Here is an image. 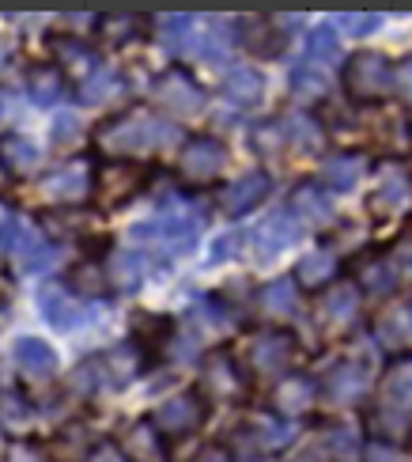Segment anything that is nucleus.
I'll return each instance as SVG.
<instances>
[{"label": "nucleus", "instance_id": "1a4fd4ad", "mask_svg": "<svg viewBox=\"0 0 412 462\" xmlns=\"http://www.w3.org/2000/svg\"><path fill=\"white\" fill-rule=\"evenodd\" d=\"M42 189H46V198H53L57 205H80L91 189H95V171L87 167V163H65V167H57L53 175H46V182H42Z\"/></svg>", "mask_w": 412, "mask_h": 462}, {"label": "nucleus", "instance_id": "4be33fe9", "mask_svg": "<svg viewBox=\"0 0 412 462\" xmlns=\"http://www.w3.org/2000/svg\"><path fill=\"white\" fill-rule=\"evenodd\" d=\"M250 432H253V439H258L261 451H280L296 439V425H291L288 417H277V413H261L250 425Z\"/></svg>", "mask_w": 412, "mask_h": 462}, {"label": "nucleus", "instance_id": "c9c22d12", "mask_svg": "<svg viewBox=\"0 0 412 462\" xmlns=\"http://www.w3.org/2000/svg\"><path fill=\"white\" fill-rule=\"evenodd\" d=\"M53 53H57V61H61L65 69H87L95 65L99 57H95V50H87V42H80V38H53ZM99 69V65H95Z\"/></svg>", "mask_w": 412, "mask_h": 462}, {"label": "nucleus", "instance_id": "f704fd0d", "mask_svg": "<svg viewBox=\"0 0 412 462\" xmlns=\"http://www.w3.org/2000/svg\"><path fill=\"white\" fill-rule=\"evenodd\" d=\"M19 265L27 269V273H38V269H46L50 262H53V246L38 236L34 227H27V236H23V243H19Z\"/></svg>", "mask_w": 412, "mask_h": 462}, {"label": "nucleus", "instance_id": "49530a36", "mask_svg": "<svg viewBox=\"0 0 412 462\" xmlns=\"http://www.w3.org/2000/svg\"><path fill=\"white\" fill-rule=\"evenodd\" d=\"M193 319H197L205 330H220V326H227V319L231 315H224V307H220V300H201L197 307H193Z\"/></svg>", "mask_w": 412, "mask_h": 462}, {"label": "nucleus", "instance_id": "c85d7f7f", "mask_svg": "<svg viewBox=\"0 0 412 462\" xmlns=\"http://www.w3.org/2000/svg\"><path fill=\"white\" fill-rule=\"evenodd\" d=\"M34 420V410H31V398L19 394V391H5L0 394V425H5L12 436H23Z\"/></svg>", "mask_w": 412, "mask_h": 462}, {"label": "nucleus", "instance_id": "72a5a7b5", "mask_svg": "<svg viewBox=\"0 0 412 462\" xmlns=\"http://www.w3.org/2000/svg\"><path fill=\"white\" fill-rule=\"evenodd\" d=\"M125 448L136 455V462H155V458L163 455L160 432H155V425H148V420H136L133 432L125 436Z\"/></svg>", "mask_w": 412, "mask_h": 462}, {"label": "nucleus", "instance_id": "603ef678", "mask_svg": "<svg viewBox=\"0 0 412 462\" xmlns=\"http://www.w3.org/2000/svg\"><path fill=\"white\" fill-rule=\"evenodd\" d=\"M394 334L398 337H412V303H405L401 311H394Z\"/></svg>", "mask_w": 412, "mask_h": 462}, {"label": "nucleus", "instance_id": "3c124183", "mask_svg": "<svg viewBox=\"0 0 412 462\" xmlns=\"http://www.w3.org/2000/svg\"><path fill=\"white\" fill-rule=\"evenodd\" d=\"M8 462H50V455L38 448V444H15L8 451Z\"/></svg>", "mask_w": 412, "mask_h": 462}, {"label": "nucleus", "instance_id": "09e8293b", "mask_svg": "<svg viewBox=\"0 0 412 462\" xmlns=\"http://www.w3.org/2000/svg\"><path fill=\"white\" fill-rule=\"evenodd\" d=\"M389 262H394V269H398V277L412 284V243H408V239H405V243H401V246L394 250V258H389Z\"/></svg>", "mask_w": 412, "mask_h": 462}, {"label": "nucleus", "instance_id": "393cba45", "mask_svg": "<svg viewBox=\"0 0 412 462\" xmlns=\"http://www.w3.org/2000/svg\"><path fill=\"white\" fill-rule=\"evenodd\" d=\"M363 171H367L363 156H333V160H325V167H322V179H325L329 189H337V194H348V189H356V182H360Z\"/></svg>", "mask_w": 412, "mask_h": 462}, {"label": "nucleus", "instance_id": "f3484780", "mask_svg": "<svg viewBox=\"0 0 412 462\" xmlns=\"http://www.w3.org/2000/svg\"><path fill=\"white\" fill-rule=\"evenodd\" d=\"M224 95H227V103L234 106H253V103H261V95H265V80L253 69L246 65H234L227 69L224 76Z\"/></svg>", "mask_w": 412, "mask_h": 462}, {"label": "nucleus", "instance_id": "58836bf2", "mask_svg": "<svg viewBox=\"0 0 412 462\" xmlns=\"http://www.w3.org/2000/svg\"><path fill=\"white\" fill-rule=\"evenodd\" d=\"M99 383H103V360H87V364H80V368L69 375V387L80 394V398L99 391Z\"/></svg>", "mask_w": 412, "mask_h": 462}, {"label": "nucleus", "instance_id": "f257e3e1", "mask_svg": "<svg viewBox=\"0 0 412 462\" xmlns=\"http://www.w3.org/2000/svg\"><path fill=\"white\" fill-rule=\"evenodd\" d=\"M174 137H179V129H174L170 122H163L160 114L129 110V114H122V118L103 122L99 133H95V144H99L103 152H110L114 160H122V156H148V152L170 144Z\"/></svg>", "mask_w": 412, "mask_h": 462}, {"label": "nucleus", "instance_id": "2f4dec72", "mask_svg": "<svg viewBox=\"0 0 412 462\" xmlns=\"http://www.w3.org/2000/svg\"><path fill=\"white\" fill-rule=\"evenodd\" d=\"M394 284H398V269H394V262H389V258H371L360 269V288H367L371 296L394 292Z\"/></svg>", "mask_w": 412, "mask_h": 462}, {"label": "nucleus", "instance_id": "dca6fc26", "mask_svg": "<svg viewBox=\"0 0 412 462\" xmlns=\"http://www.w3.org/2000/svg\"><path fill=\"white\" fill-rule=\"evenodd\" d=\"M15 364L31 379H50L57 372V353L50 349L46 341H38V337H19L15 341Z\"/></svg>", "mask_w": 412, "mask_h": 462}, {"label": "nucleus", "instance_id": "f03ea898", "mask_svg": "<svg viewBox=\"0 0 412 462\" xmlns=\"http://www.w3.org/2000/svg\"><path fill=\"white\" fill-rule=\"evenodd\" d=\"M394 80H398V69L389 65V57L382 53H356L344 69V91L352 95L356 103H379L394 91Z\"/></svg>", "mask_w": 412, "mask_h": 462}, {"label": "nucleus", "instance_id": "e433bc0d", "mask_svg": "<svg viewBox=\"0 0 412 462\" xmlns=\"http://www.w3.org/2000/svg\"><path fill=\"white\" fill-rule=\"evenodd\" d=\"M307 53H310V61H322V65L337 61V57H341L337 31H333L329 23H325V27H314V31H310V38H307Z\"/></svg>", "mask_w": 412, "mask_h": 462}, {"label": "nucleus", "instance_id": "5701e85b", "mask_svg": "<svg viewBox=\"0 0 412 462\" xmlns=\"http://www.w3.org/2000/svg\"><path fill=\"white\" fill-rule=\"evenodd\" d=\"M125 91V76L117 69H91L87 80L80 84V99L84 103H110V99H122Z\"/></svg>", "mask_w": 412, "mask_h": 462}, {"label": "nucleus", "instance_id": "0eeeda50", "mask_svg": "<svg viewBox=\"0 0 412 462\" xmlns=\"http://www.w3.org/2000/svg\"><path fill=\"white\" fill-rule=\"evenodd\" d=\"M299 239H303L299 217H291V213H272L269 220L258 224V231H253V258L269 262V258H277L280 250L296 246Z\"/></svg>", "mask_w": 412, "mask_h": 462}, {"label": "nucleus", "instance_id": "a19ab883", "mask_svg": "<svg viewBox=\"0 0 412 462\" xmlns=\"http://www.w3.org/2000/svg\"><path fill=\"white\" fill-rule=\"evenodd\" d=\"M50 129H53V133H50L53 148H72L76 141L84 137V125H80V118H76V114H57Z\"/></svg>", "mask_w": 412, "mask_h": 462}, {"label": "nucleus", "instance_id": "ddd939ff", "mask_svg": "<svg viewBox=\"0 0 412 462\" xmlns=\"http://www.w3.org/2000/svg\"><path fill=\"white\" fill-rule=\"evenodd\" d=\"M38 307H42L46 322L53 326V330H72V326H80L84 319H91V311L84 303H76L69 288L61 284H46L42 292H38Z\"/></svg>", "mask_w": 412, "mask_h": 462}, {"label": "nucleus", "instance_id": "6ab92c4d", "mask_svg": "<svg viewBox=\"0 0 412 462\" xmlns=\"http://www.w3.org/2000/svg\"><path fill=\"white\" fill-rule=\"evenodd\" d=\"M367 391V368L363 364H341V368H333V375L325 379V394L333 402H341V406H348V402H356L360 394Z\"/></svg>", "mask_w": 412, "mask_h": 462}, {"label": "nucleus", "instance_id": "4468645a", "mask_svg": "<svg viewBox=\"0 0 412 462\" xmlns=\"http://www.w3.org/2000/svg\"><path fill=\"white\" fill-rule=\"evenodd\" d=\"M322 319L329 330H344L360 319V288L356 284H337L329 288V296L322 300Z\"/></svg>", "mask_w": 412, "mask_h": 462}, {"label": "nucleus", "instance_id": "423d86ee", "mask_svg": "<svg viewBox=\"0 0 412 462\" xmlns=\"http://www.w3.org/2000/svg\"><path fill=\"white\" fill-rule=\"evenodd\" d=\"M144 186V167L133 160H103L95 167V194L106 205H125L141 194Z\"/></svg>", "mask_w": 412, "mask_h": 462}, {"label": "nucleus", "instance_id": "9b49d317", "mask_svg": "<svg viewBox=\"0 0 412 462\" xmlns=\"http://www.w3.org/2000/svg\"><path fill=\"white\" fill-rule=\"evenodd\" d=\"M412 413V356H401L382 375V417L408 420Z\"/></svg>", "mask_w": 412, "mask_h": 462}, {"label": "nucleus", "instance_id": "cd10ccee", "mask_svg": "<svg viewBox=\"0 0 412 462\" xmlns=\"http://www.w3.org/2000/svg\"><path fill=\"white\" fill-rule=\"evenodd\" d=\"M405 189H408V182H405V175L398 167H389L386 175H382V182H379V189L371 194V213H379V217H389V213H398L401 208V201H405Z\"/></svg>", "mask_w": 412, "mask_h": 462}, {"label": "nucleus", "instance_id": "c03bdc74", "mask_svg": "<svg viewBox=\"0 0 412 462\" xmlns=\"http://www.w3.org/2000/svg\"><path fill=\"white\" fill-rule=\"evenodd\" d=\"M291 88H296L299 99H318V95L325 91V76L318 69H299L296 76H291Z\"/></svg>", "mask_w": 412, "mask_h": 462}, {"label": "nucleus", "instance_id": "20e7f679", "mask_svg": "<svg viewBox=\"0 0 412 462\" xmlns=\"http://www.w3.org/2000/svg\"><path fill=\"white\" fill-rule=\"evenodd\" d=\"M151 99L163 110H170L174 118H193L205 106V91L197 88V80L186 69H167L163 76H155L151 84Z\"/></svg>", "mask_w": 412, "mask_h": 462}, {"label": "nucleus", "instance_id": "c756f323", "mask_svg": "<svg viewBox=\"0 0 412 462\" xmlns=\"http://www.w3.org/2000/svg\"><path fill=\"white\" fill-rule=\"evenodd\" d=\"M299 303V284L296 277H277L261 288V307L269 315H291Z\"/></svg>", "mask_w": 412, "mask_h": 462}, {"label": "nucleus", "instance_id": "aec40b11", "mask_svg": "<svg viewBox=\"0 0 412 462\" xmlns=\"http://www.w3.org/2000/svg\"><path fill=\"white\" fill-rule=\"evenodd\" d=\"M291 205H296V217H299V220H310V224H329V220H333L329 189L314 186V182L296 186V194H291Z\"/></svg>", "mask_w": 412, "mask_h": 462}, {"label": "nucleus", "instance_id": "39448f33", "mask_svg": "<svg viewBox=\"0 0 412 462\" xmlns=\"http://www.w3.org/2000/svg\"><path fill=\"white\" fill-rule=\"evenodd\" d=\"M227 163V148L215 137H189L179 152V175L193 186H208Z\"/></svg>", "mask_w": 412, "mask_h": 462}, {"label": "nucleus", "instance_id": "864d4df0", "mask_svg": "<svg viewBox=\"0 0 412 462\" xmlns=\"http://www.w3.org/2000/svg\"><path fill=\"white\" fill-rule=\"evenodd\" d=\"M193 462H234V458H231V451H227L224 444H208Z\"/></svg>", "mask_w": 412, "mask_h": 462}, {"label": "nucleus", "instance_id": "37998d69", "mask_svg": "<svg viewBox=\"0 0 412 462\" xmlns=\"http://www.w3.org/2000/svg\"><path fill=\"white\" fill-rule=\"evenodd\" d=\"M284 133H288V141H296L299 148H318V141H322V133H318V125H314L310 118H303V114H296V118H284Z\"/></svg>", "mask_w": 412, "mask_h": 462}, {"label": "nucleus", "instance_id": "a18cd8bd", "mask_svg": "<svg viewBox=\"0 0 412 462\" xmlns=\"http://www.w3.org/2000/svg\"><path fill=\"white\" fill-rule=\"evenodd\" d=\"M23 236H27V224L19 217L0 220V254H15L19 243H23Z\"/></svg>", "mask_w": 412, "mask_h": 462}, {"label": "nucleus", "instance_id": "9d476101", "mask_svg": "<svg viewBox=\"0 0 412 462\" xmlns=\"http://www.w3.org/2000/svg\"><path fill=\"white\" fill-rule=\"evenodd\" d=\"M201 420H205V402L197 394H174L155 410L151 425L170 436H186L193 429H201Z\"/></svg>", "mask_w": 412, "mask_h": 462}, {"label": "nucleus", "instance_id": "a211bd4d", "mask_svg": "<svg viewBox=\"0 0 412 462\" xmlns=\"http://www.w3.org/2000/svg\"><path fill=\"white\" fill-rule=\"evenodd\" d=\"M337 269H341L337 254H333L329 246H322V250H310V254L299 258V265H296V281H299L303 288H325L333 277H337Z\"/></svg>", "mask_w": 412, "mask_h": 462}, {"label": "nucleus", "instance_id": "bb28decb", "mask_svg": "<svg viewBox=\"0 0 412 462\" xmlns=\"http://www.w3.org/2000/svg\"><path fill=\"white\" fill-rule=\"evenodd\" d=\"M193 27H197V19L193 15H186V12H170V15H163L160 19V42L170 50V53H186L189 46H197L193 42Z\"/></svg>", "mask_w": 412, "mask_h": 462}, {"label": "nucleus", "instance_id": "13d9d810", "mask_svg": "<svg viewBox=\"0 0 412 462\" xmlns=\"http://www.w3.org/2000/svg\"><path fill=\"white\" fill-rule=\"evenodd\" d=\"M5 110H8V95H5V91H0V114H5Z\"/></svg>", "mask_w": 412, "mask_h": 462}, {"label": "nucleus", "instance_id": "7c9ffc66", "mask_svg": "<svg viewBox=\"0 0 412 462\" xmlns=\"http://www.w3.org/2000/svg\"><path fill=\"white\" fill-rule=\"evenodd\" d=\"M231 23H224V19H208L205 31L197 34V53L205 57V61H224V53L231 50Z\"/></svg>", "mask_w": 412, "mask_h": 462}, {"label": "nucleus", "instance_id": "de8ad7c7", "mask_svg": "<svg viewBox=\"0 0 412 462\" xmlns=\"http://www.w3.org/2000/svg\"><path fill=\"white\" fill-rule=\"evenodd\" d=\"M243 243V231H227V236H220L212 243V254H208V265H220V262H227L231 254H234V246Z\"/></svg>", "mask_w": 412, "mask_h": 462}, {"label": "nucleus", "instance_id": "2eb2a0df", "mask_svg": "<svg viewBox=\"0 0 412 462\" xmlns=\"http://www.w3.org/2000/svg\"><path fill=\"white\" fill-rule=\"evenodd\" d=\"M250 360H253V368L265 372V375L284 372L288 360H291V337L288 334H261L258 341H253Z\"/></svg>", "mask_w": 412, "mask_h": 462}, {"label": "nucleus", "instance_id": "ea45409f", "mask_svg": "<svg viewBox=\"0 0 412 462\" xmlns=\"http://www.w3.org/2000/svg\"><path fill=\"white\" fill-rule=\"evenodd\" d=\"M69 284L76 288V292H87V296H103L106 292V284H103V269L99 265H76L72 273H69Z\"/></svg>", "mask_w": 412, "mask_h": 462}, {"label": "nucleus", "instance_id": "412c9836", "mask_svg": "<svg viewBox=\"0 0 412 462\" xmlns=\"http://www.w3.org/2000/svg\"><path fill=\"white\" fill-rule=\"evenodd\" d=\"M148 277V258L141 250H117L114 262H110V281L122 288V292H136Z\"/></svg>", "mask_w": 412, "mask_h": 462}, {"label": "nucleus", "instance_id": "79ce46f5", "mask_svg": "<svg viewBox=\"0 0 412 462\" xmlns=\"http://www.w3.org/2000/svg\"><path fill=\"white\" fill-rule=\"evenodd\" d=\"M382 23V15H356V12H344V15H337L333 19V27H337L341 34H348V38H363V34H371Z\"/></svg>", "mask_w": 412, "mask_h": 462}, {"label": "nucleus", "instance_id": "4c0bfd02", "mask_svg": "<svg viewBox=\"0 0 412 462\" xmlns=\"http://www.w3.org/2000/svg\"><path fill=\"white\" fill-rule=\"evenodd\" d=\"M57 458L61 462H84L87 458V432L80 425H69L57 439Z\"/></svg>", "mask_w": 412, "mask_h": 462}, {"label": "nucleus", "instance_id": "b1692460", "mask_svg": "<svg viewBox=\"0 0 412 462\" xmlns=\"http://www.w3.org/2000/svg\"><path fill=\"white\" fill-rule=\"evenodd\" d=\"M0 160H5L8 175H31L38 167V148L23 133H8V137H0Z\"/></svg>", "mask_w": 412, "mask_h": 462}, {"label": "nucleus", "instance_id": "a878e982", "mask_svg": "<svg viewBox=\"0 0 412 462\" xmlns=\"http://www.w3.org/2000/svg\"><path fill=\"white\" fill-rule=\"evenodd\" d=\"M27 95L38 103V106H50V103H57L65 95V80H61V72L57 69H50V65H31V72H27Z\"/></svg>", "mask_w": 412, "mask_h": 462}, {"label": "nucleus", "instance_id": "4d7b16f0", "mask_svg": "<svg viewBox=\"0 0 412 462\" xmlns=\"http://www.w3.org/2000/svg\"><path fill=\"white\" fill-rule=\"evenodd\" d=\"M8 186V167H5V160H0V189Z\"/></svg>", "mask_w": 412, "mask_h": 462}, {"label": "nucleus", "instance_id": "f8f14e48", "mask_svg": "<svg viewBox=\"0 0 412 462\" xmlns=\"http://www.w3.org/2000/svg\"><path fill=\"white\" fill-rule=\"evenodd\" d=\"M201 387L208 398L215 402H227L243 391V368L234 364V356L227 349H215L208 360H205V372H201Z\"/></svg>", "mask_w": 412, "mask_h": 462}, {"label": "nucleus", "instance_id": "6e6552de", "mask_svg": "<svg viewBox=\"0 0 412 462\" xmlns=\"http://www.w3.org/2000/svg\"><path fill=\"white\" fill-rule=\"evenodd\" d=\"M269 175L265 171H250V175H243L239 182H231V186H224L220 194H215V208L227 217V220H239V217H246L253 205H261L265 201V194H269Z\"/></svg>", "mask_w": 412, "mask_h": 462}, {"label": "nucleus", "instance_id": "7ed1b4c3", "mask_svg": "<svg viewBox=\"0 0 412 462\" xmlns=\"http://www.w3.org/2000/svg\"><path fill=\"white\" fill-rule=\"evenodd\" d=\"M129 236L136 243L163 246L167 254H189V250L197 246V220L186 217V213H160L148 224H136Z\"/></svg>", "mask_w": 412, "mask_h": 462}, {"label": "nucleus", "instance_id": "5fc2aeb1", "mask_svg": "<svg viewBox=\"0 0 412 462\" xmlns=\"http://www.w3.org/2000/svg\"><path fill=\"white\" fill-rule=\"evenodd\" d=\"M367 462H401V455H398V451H386V448L375 444V448L367 451Z\"/></svg>", "mask_w": 412, "mask_h": 462}, {"label": "nucleus", "instance_id": "6e6d98bb", "mask_svg": "<svg viewBox=\"0 0 412 462\" xmlns=\"http://www.w3.org/2000/svg\"><path fill=\"white\" fill-rule=\"evenodd\" d=\"M95 462H129V455H122V451H117V448H99V451H95Z\"/></svg>", "mask_w": 412, "mask_h": 462}, {"label": "nucleus", "instance_id": "473e14b6", "mask_svg": "<svg viewBox=\"0 0 412 462\" xmlns=\"http://www.w3.org/2000/svg\"><path fill=\"white\" fill-rule=\"evenodd\" d=\"M310 402H314V383L310 379L291 375L277 387V406L284 413H303V410H310Z\"/></svg>", "mask_w": 412, "mask_h": 462}, {"label": "nucleus", "instance_id": "8fccbe9b", "mask_svg": "<svg viewBox=\"0 0 412 462\" xmlns=\"http://www.w3.org/2000/svg\"><path fill=\"white\" fill-rule=\"evenodd\" d=\"M394 91H398L401 99L412 106V57H405V61L398 65V80H394Z\"/></svg>", "mask_w": 412, "mask_h": 462}]
</instances>
